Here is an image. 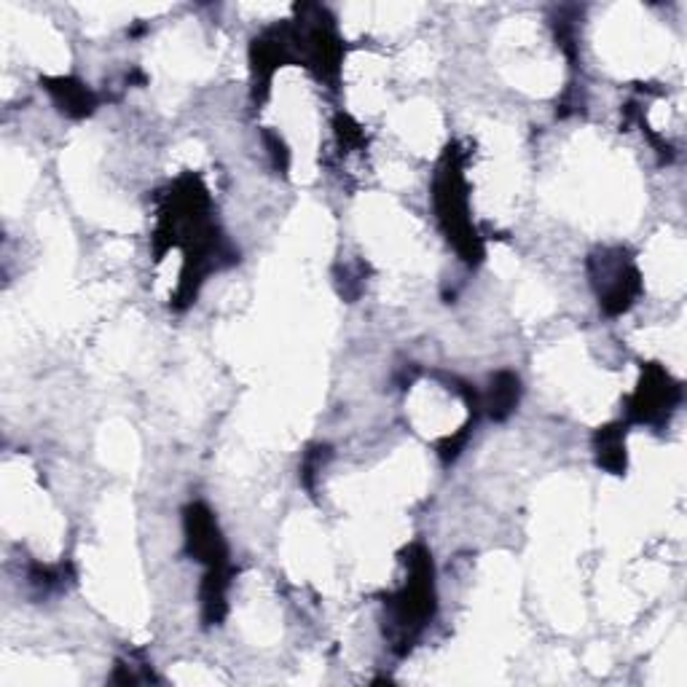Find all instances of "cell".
<instances>
[{
    "instance_id": "1",
    "label": "cell",
    "mask_w": 687,
    "mask_h": 687,
    "mask_svg": "<svg viewBox=\"0 0 687 687\" xmlns=\"http://www.w3.org/2000/svg\"><path fill=\"white\" fill-rule=\"evenodd\" d=\"M599 263H602V269H599L596 277L604 280V285L599 288L602 307L607 312H612V315L629 309L634 296L639 293V274H637V269L629 261H623L620 253L615 258H602Z\"/></svg>"
},
{
    "instance_id": "4",
    "label": "cell",
    "mask_w": 687,
    "mask_h": 687,
    "mask_svg": "<svg viewBox=\"0 0 687 687\" xmlns=\"http://www.w3.org/2000/svg\"><path fill=\"white\" fill-rule=\"evenodd\" d=\"M59 100H62V105L70 111V113H76V116H84V113H89L92 108H94V97L86 92V86H81V84H70V81H59L57 86H49Z\"/></svg>"
},
{
    "instance_id": "3",
    "label": "cell",
    "mask_w": 687,
    "mask_h": 687,
    "mask_svg": "<svg viewBox=\"0 0 687 687\" xmlns=\"http://www.w3.org/2000/svg\"><path fill=\"white\" fill-rule=\"evenodd\" d=\"M599 465H604L612 473H620L626 468V449L618 427H607L599 433Z\"/></svg>"
},
{
    "instance_id": "2",
    "label": "cell",
    "mask_w": 687,
    "mask_h": 687,
    "mask_svg": "<svg viewBox=\"0 0 687 687\" xmlns=\"http://www.w3.org/2000/svg\"><path fill=\"white\" fill-rule=\"evenodd\" d=\"M653 379L656 381H650V379L642 381L637 400H634V416L642 422H653L656 416H664V411L669 414L672 406L680 400V387L672 384V379L664 370L653 368Z\"/></svg>"
},
{
    "instance_id": "5",
    "label": "cell",
    "mask_w": 687,
    "mask_h": 687,
    "mask_svg": "<svg viewBox=\"0 0 687 687\" xmlns=\"http://www.w3.org/2000/svg\"><path fill=\"white\" fill-rule=\"evenodd\" d=\"M495 384H497V387L492 389L489 408H492V416L503 419V416H508V414L513 411L515 397H518V381H515L513 376L503 373V376H497Z\"/></svg>"
}]
</instances>
